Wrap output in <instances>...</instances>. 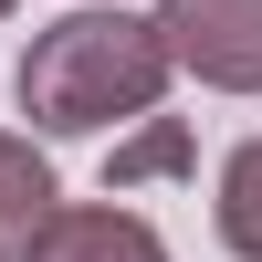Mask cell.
<instances>
[{
    "instance_id": "cell-3",
    "label": "cell",
    "mask_w": 262,
    "mask_h": 262,
    "mask_svg": "<svg viewBox=\"0 0 262 262\" xmlns=\"http://www.w3.org/2000/svg\"><path fill=\"white\" fill-rule=\"evenodd\" d=\"M21 262H168V242L147 210H116V189H105V200H63L21 242Z\"/></svg>"
},
{
    "instance_id": "cell-4",
    "label": "cell",
    "mask_w": 262,
    "mask_h": 262,
    "mask_svg": "<svg viewBox=\"0 0 262 262\" xmlns=\"http://www.w3.org/2000/svg\"><path fill=\"white\" fill-rule=\"evenodd\" d=\"M63 210V189H53V158H42L32 137H11V126H0V242H32L42 221H53Z\"/></svg>"
},
{
    "instance_id": "cell-7",
    "label": "cell",
    "mask_w": 262,
    "mask_h": 262,
    "mask_svg": "<svg viewBox=\"0 0 262 262\" xmlns=\"http://www.w3.org/2000/svg\"><path fill=\"white\" fill-rule=\"evenodd\" d=\"M0 21H11V0H0Z\"/></svg>"
},
{
    "instance_id": "cell-5",
    "label": "cell",
    "mask_w": 262,
    "mask_h": 262,
    "mask_svg": "<svg viewBox=\"0 0 262 262\" xmlns=\"http://www.w3.org/2000/svg\"><path fill=\"white\" fill-rule=\"evenodd\" d=\"M221 242L242 262H262V137H242L221 158Z\"/></svg>"
},
{
    "instance_id": "cell-8",
    "label": "cell",
    "mask_w": 262,
    "mask_h": 262,
    "mask_svg": "<svg viewBox=\"0 0 262 262\" xmlns=\"http://www.w3.org/2000/svg\"><path fill=\"white\" fill-rule=\"evenodd\" d=\"M0 262H11V242H0Z\"/></svg>"
},
{
    "instance_id": "cell-6",
    "label": "cell",
    "mask_w": 262,
    "mask_h": 262,
    "mask_svg": "<svg viewBox=\"0 0 262 262\" xmlns=\"http://www.w3.org/2000/svg\"><path fill=\"white\" fill-rule=\"evenodd\" d=\"M179 168H189V137H179V116H147V137L105 158V189H137V179H179Z\"/></svg>"
},
{
    "instance_id": "cell-2",
    "label": "cell",
    "mask_w": 262,
    "mask_h": 262,
    "mask_svg": "<svg viewBox=\"0 0 262 262\" xmlns=\"http://www.w3.org/2000/svg\"><path fill=\"white\" fill-rule=\"evenodd\" d=\"M158 32H168L189 84L262 95V0H158Z\"/></svg>"
},
{
    "instance_id": "cell-1",
    "label": "cell",
    "mask_w": 262,
    "mask_h": 262,
    "mask_svg": "<svg viewBox=\"0 0 262 262\" xmlns=\"http://www.w3.org/2000/svg\"><path fill=\"white\" fill-rule=\"evenodd\" d=\"M168 74H179V53H168L158 11H105V0H84L53 32H32L11 95H21V116H32V137H105V126H147L158 116Z\"/></svg>"
}]
</instances>
